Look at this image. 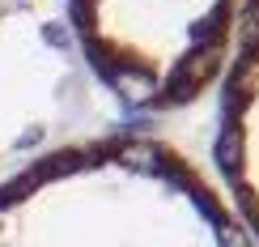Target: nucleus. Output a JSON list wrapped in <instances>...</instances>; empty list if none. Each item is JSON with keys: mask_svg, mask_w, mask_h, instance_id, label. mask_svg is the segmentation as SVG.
<instances>
[{"mask_svg": "<svg viewBox=\"0 0 259 247\" xmlns=\"http://www.w3.org/2000/svg\"><path fill=\"white\" fill-rule=\"evenodd\" d=\"M0 247H255L212 179L157 136L60 145L0 184Z\"/></svg>", "mask_w": 259, "mask_h": 247, "instance_id": "nucleus-1", "label": "nucleus"}, {"mask_svg": "<svg viewBox=\"0 0 259 247\" xmlns=\"http://www.w3.org/2000/svg\"><path fill=\"white\" fill-rule=\"evenodd\" d=\"M251 0H68L90 73L123 107L175 115L221 81Z\"/></svg>", "mask_w": 259, "mask_h": 247, "instance_id": "nucleus-2", "label": "nucleus"}, {"mask_svg": "<svg viewBox=\"0 0 259 247\" xmlns=\"http://www.w3.org/2000/svg\"><path fill=\"white\" fill-rule=\"evenodd\" d=\"M217 90V192L246 239L259 247V0H251L242 13Z\"/></svg>", "mask_w": 259, "mask_h": 247, "instance_id": "nucleus-3", "label": "nucleus"}]
</instances>
